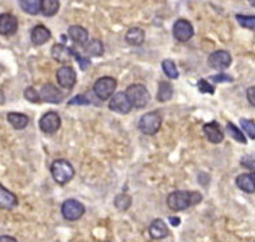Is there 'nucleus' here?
Segmentation results:
<instances>
[{
	"label": "nucleus",
	"instance_id": "1",
	"mask_svg": "<svg viewBox=\"0 0 255 242\" xmlns=\"http://www.w3.org/2000/svg\"><path fill=\"white\" fill-rule=\"evenodd\" d=\"M202 202V195L200 192L191 191H174L167 198V206L172 211H183L191 206H197Z\"/></svg>",
	"mask_w": 255,
	"mask_h": 242
},
{
	"label": "nucleus",
	"instance_id": "2",
	"mask_svg": "<svg viewBox=\"0 0 255 242\" xmlns=\"http://www.w3.org/2000/svg\"><path fill=\"white\" fill-rule=\"evenodd\" d=\"M50 173L56 183L60 185H65L75 177V169L68 161L56 159L50 166Z\"/></svg>",
	"mask_w": 255,
	"mask_h": 242
},
{
	"label": "nucleus",
	"instance_id": "3",
	"mask_svg": "<svg viewBox=\"0 0 255 242\" xmlns=\"http://www.w3.org/2000/svg\"><path fill=\"white\" fill-rule=\"evenodd\" d=\"M162 123L163 119L159 112H148V113L142 114L141 119L138 121V129L144 135L152 136V135L159 132Z\"/></svg>",
	"mask_w": 255,
	"mask_h": 242
},
{
	"label": "nucleus",
	"instance_id": "4",
	"mask_svg": "<svg viewBox=\"0 0 255 242\" xmlns=\"http://www.w3.org/2000/svg\"><path fill=\"white\" fill-rule=\"evenodd\" d=\"M125 93H127L129 101L132 102L133 108L137 109L147 106V104L149 102V98H151L149 91H148L144 84H130Z\"/></svg>",
	"mask_w": 255,
	"mask_h": 242
},
{
	"label": "nucleus",
	"instance_id": "5",
	"mask_svg": "<svg viewBox=\"0 0 255 242\" xmlns=\"http://www.w3.org/2000/svg\"><path fill=\"white\" fill-rule=\"evenodd\" d=\"M117 89V80L112 76H102L94 83V93L102 101L112 98Z\"/></svg>",
	"mask_w": 255,
	"mask_h": 242
},
{
	"label": "nucleus",
	"instance_id": "6",
	"mask_svg": "<svg viewBox=\"0 0 255 242\" xmlns=\"http://www.w3.org/2000/svg\"><path fill=\"white\" fill-rule=\"evenodd\" d=\"M84 213H86V207L80 202L75 200V199L65 200L63 203V206H61V214H63V217L67 221H71V222L79 221L80 218L83 217Z\"/></svg>",
	"mask_w": 255,
	"mask_h": 242
},
{
	"label": "nucleus",
	"instance_id": "7",
	"mask_svg": "<svg viewBox=\"0 0 255 242\" xmlns=\"http://www.w3.org/2000/svg\"><path fill=\"white\" fill-rule=\"evenodd\" d=\"M109 108L118 114H128L133 108V105L128 98L127 93H117L109 101Z\"/></svg>",
	"mask_w": 255,
	"mask_h": 242
},
{
	"label": "nucleus",
	"instance_id": "8",
	"mask_svg": "<svg viewBox=\"0 0 255 242\" xmlns=\"http://www.w3.org/2000/svg\"><path fill=\"white\" fill-rule=\"evenodd\" d=\"M172 35H174L175 40L181 41V42H186L194 35L193 25L186 19H178L174 23V27H172Z\"/></svg>",
	"mask_w": 255,
	"mask_h": 242
},
{
	"label": "nucleus",
	"instance_id": "9",
	"mask_svg": "<svg viewBox=\"0 0 255 242\" xmlns=\"http://www.w3.org/2000/svg\"><path fill=\"white\" fill-rule=\"evenodd\" d=\"M56 78H57L60 86L65 90H72L76 84V72L72 67H68V65L60 67L57 69Z\"/></svg>",
	"mask_w": 255,
	"mask_h": 242
},
{
	"label": "nucleus",
	"instance_id": "10",
	"mask_svg": "<svg viewBox=\"0 0 255 242\" xmlns=\"http://www.w3.org/2000/svg\"><path fill=\"white\" fill-rule=\"evenodd\" d=\"M231 63H232V57L227 50H216L209 54V57H208V64L211 65V68L217 69V71L227 69Z\"/></svg>",
	"mask_w": 255,
	"mask_h": 242
},
{
	"label": "nucleus",
	"instance_id": "11",
	"mask_svg": "<svg viewBox=\"0 0 255 242\" xmlns=\"http://www.w3.org/2000/svg\"><path fill=\"white\" fill-rule=\"evenodd\" d=\"M61 127V119L56 112H48L39 120V128L44 134H54Z\"/></svg>",
	"mask_w": 255,
	"mask_h": 242
},
{
	"label": "nucleus",
	"instance_id": "12",
	"mask_svg": "<svg viewBox=\"0 0 255 242\" xmlns=\"http://www.w3.org/2000/svg\"><path fill=\"white\" fill-rule=\"evenodd\" d=\"M39 94H41V98L44 99L45 102H49V104H60V102H63L64 99L63 93L56 86L50 83L44 84L39 90Z\"/></svg>",
	"mask_w": 255,
	"mask_h": 242
},
{
	"label": "nucleus",
	"instance_id": "13",
	"mask_svg": "<svg viewBox=\"0 0 255 242\" xmlns=\"http://www.w3.org/2000/svg\"><path fill=\"white\" fill-rule=\"evenodd\" d=\"M204 134L211 143L219 144L224 140V134L221 131L220 124L217 121H211V123L205 124L204 125Z\"/></svg>",
	"mask_w": 255,
	"mask_h": 242
},
{
	"label": "nucleus",
	"instance_id": "14",
	"mask_svg": "<svg viewBox=\"0 0 255 242\" xmlns=\"http://www.w3.org/2000/svg\"><path fill=\"white\" fill-rule=\"evenodd\" d=\"M18 30V19L11 14L0 15V33L3 35L15 34Z\"/></svg>",
	"mask_w": 255,
	"mask_h": 242
},
{
	"label": "nucleus",
	"instance_id": "15",
	"mask_svg": "<svg viewBox=\"0 0 255 242\" xmlns=\"http://www.w3.org/2000/svg\"><path fill=\"white\" fill-rule=\"evenodd\" d=\"M30 37H31V42L34 45H37V46H39V45L46 44V42L50 40L52 34H50V30L48 29V27H45V26L42 25H38L35 26V27H33Z\"/></svg>",
	"mask_w": 255,
	"mask_h": 242
},
{
	"label": "nucleus",
	"instance_id": "16",
	"mask_svg": "<svg viewBox=\"0 0 255 242\" xmlns=\"http://www.w3.org/2000/svg\"><path fill=\"white\" fill-rule=\"evenodd\" d=\"M168 228L163 219H155L149 225V236L152 240H164L168 236Z\"/></svg>",
	"mask_w": 255,
	"mask_h": 242
},
{
	"label": "nucleus",
	"instance_id": "17",
	"mask_svg": "<svg viewBox=\"0 0 255 242\" xmlns=\"http://www.w3.org/2000/svg\"><path fill=\"white\" fill-rule=\"evenodd\" d=\"M0 206L4 210H12L18 206V199L14 193L5 188L4 185H0Z\"/></svg>",
	"mask_w": 255,
	"mask_h": 242
},
{
	"label": "nucleus",
	"instance_id": "18",
	"mask_svg": "<svg viewBox=\"0 0 255 242\" xmlns=\"http://www.w3.org/2000/svg\"><path fill=\"white\" fill-rule=\"evenodd\" d=\"M52 57L59 63H68L72 57V48L63 44H56L52 46Z\"/></svg>",
	"mask_w": 255,
	"mask_h": 242
},
{
	"label": "nucleus",
	"instance_id": "19",
	"mask_svg": "<svg viewBox=\"0 0 255 242\" xmlns=\"http://www.w3.org/2000/svg\"><path fill=\"white\" fill-rule=\"evenodd\" d=\"M68 34L71 37V40L75 41L79 45H84L86 42H89V31L84 27H82V26H71L68 29Z\"/></svg>",
	"mask_w": 255,
	"mask_h": 242
},
{
	"label": "nucleus",
	"instance_id": "20",
	"mask_svg": "<svg viewBox=\"0 0 255 242\" xmlns=\"http://www.w3.org/2000/svg\"><path fill=\"white\" fill-rule=\"evenodd\" d=\"M125 40L128 44L133 45V46H140L145 40V33L140 27H130L125 34Z\"/></svg>",
	"mask_w": 255,
	"mask_h": 242
},
{
	"label": "nucleus",
	"instance_id": "21",
	"mask_svg": "<svg viewBox=\"0 0 255 242\" xmlns=\"http://www.w3.org/2000/svg\"><path fill=\"white\" fill-rule=\"evenodd\" d=\"M236 185L246 193L255 192V181L251 174H241L236 177Z\"/></svg>",
	"mask_w": 255,
	"mask_h": 242
},
{
	"label": "nucleus",
	"instance_id": "22",
	"mask_svg": "<svg viewBox=\"0 0 255 242\" xmlns=\"http://www.w3.org/2000/svg\"><path fill=\"white\" fill-rule=\"evenodd\" d=\"M7 120L11 124V127L16 131L25 129L29 125V117L26 114L22 113H8L7 114Z\"/></svg>",
	"mask_w": 255,
	"mask_h": 242
},
{
	"label": "nucleus",
	"instance_id": "23",
	"mask_svg": "<svg viewBox=\"0 0 255 242\" xmlns=\"http://www.w3.org/2000/svg\"><path fill=\"white\" fill-rule=\"evenodd\" d=\"M174 94V89H172V84L170 82L162 80L159 83V89H157V101L159 102H168L172 98Z\"/></svg>",
	"mask_w": 255,
	"mask_h": 242
},
{
	"label": "nucleus",
	"instance_id": "24",
	"mask_svg": "<svg viewBox=\"0 0 255 242\" xmlns=\"http://www.w3.org/2000/svg\"><path fill=\"white\" fill-rule=\"evenodd\" d=\"M41 3L42 0H19L22 10L29 15H37L41 12Z\"/></svg>",
	"mask_w": 255,
	"mask_h": 242
},
{
	"label": "nucleus",
	"instance_id": "25",
	"mask_svg": "<svg viewBox=\"0 0 255 242\" xmlns=\"http://www.w3.org/2000/svg\"><path fill=\"white\" fill-rule=\"evenodd\" d=\"M60 1L59 0H42L41 3V12L45 16H53L59 12Z\"/></svg>",
	"mask_w": 255,
	"mask_h": 242
},
{
	"label": "nucleus",
	"instance_id": "26",
	"mask_svg": "<svg viewBox=\"0 0 255 242\" xmlns=\"http://www.w3.org/2000/svg\"><path fill=\"white\" fill-rule=\"evenodd\" d=\"M103 44L99 40H93L87 42V45L84 46V52L89 54V56H94V57H98L103 54Z\"/></svg>",
	"mask_w": 255,
	"mask_h": 242
},
{
	"label": "nucleus",
	"instance_id": "27",
	"mask_svg": "<svg viewBox=\"0 0 255 242\" xmlns=\"http://www.w3.org/2000/svg\"><path fill=\"white\" fill-rule=\"evenodd\" d=\"M162 69L163 72H164L170 79H178V78H179V71H178L177 65H175V63H174L172 60H163Z\"/></svg>",
	"mask_w": 255,
	"mask_h": 242
},
{
	"label": "nucleus",
	"instance_id": "28",
	"mask_svg": "<svg viewBox=\"0 0 255 242\" xmlns=\"http://www.w3.org/2000/svg\"><path fill=\"white\" fill-rule=\"evenodd\" d=\"M114 206L120 211H127L128 208L132 206V198L127 193H120L114 199Z\"/></svg>",
	"mask_w": 255,
	"mask_h": 242
},
{
	"label": "nucleus",
	"instance_id": "29",
	"mask_svg": "<svg viewBox=\"0 0 255 242\" xmlns=\"http://www.w3.org/2000/svg\"><path fill=\"white\" fill-rule=\"evenodd\" d=\"M227 132H228V135H230L231 138L235 139L236 142H239V143L242 144L247 143V140H246L243 132H242L241 129L238 128L236 125H234L232 123L227 124Z\"/></svg>",
	"mask_w": 255,
	"mask_h": 242
},
{
	"label": "nucleus",
	"instance_id": "30",
	"mask_svg": "<svg viewBox=\"0 0 255 242\" xmlns=\"http://www.w3.org/2000/svg\"><path fill=\"white\" fill-rule=\"evenodd\" d=\"M236 20L245 29L255 30V15H236Z\"/></svg>",
	"mask_w": 255,
	"mask_h": 242
},
{
	"label": "nucleus",
	"instance_id": "31",
	"mask_svg": "<svg viewBox=\"0 0 255 242\" xmlns=\"http://www.w3.org/2000/svg\"><path fill=\"white\" fill-rule=\"evenodd\" d=\"M241 125H242V129H243L246 134H247V136L254 140L255 139V123L254 121H253V120L242 119Z\"/></svg>",
	"mask_w": 255,
	"mask_h": 242
},
{
	"label": "nucleus",
	"instance_id": "32",
	"mask_svg": "<svg viewBox=\"0 0 255 242\" xmlns=\"http://www.w3.org/2000/svg\"><path fill=\"white\" fill-rule=\"evenodd\" d=\"M23 94H25V98L27 99L29 102H33V104H37V102H39V101L42 99L41 98V94H39L34 87H27Z\"/></svg>",
	"mask_w": 255,
	"mask_h": 242
},
{
	"label": "nucleus",
	"instance_id": "33",
	"mask_svg": "<svg viewBox=\"0 0 255 242\" xmlns=\"http://www.w3.org/2000/svg\"><path fill=\"white\" fill-rule=\"evenodd\" d=\"M72 56H74L75 59L78 60L79 65H80V68L83 69V71H86V69L89 68L90 65H91V60L87 59V56L86 57H83L82 54L79 53V52H76V50L72 49Z\"/></svg>",
	"mask_w": 255,
	"mask_h": 242
},
{
	"label": "nucleus",
	"instance_id": "34",
	"mask_svg": "<svg viewBox=\"0 0 255 242\" xmlns=\"http://www.w3.org/2000/svg\"><path fill=\"white\" fill-rule=\"evenodd\" d=\"M197 87L201 93H205V94H215V86H212L209 82H206L205 79H200L198 83H197Z\"/></svg>",
	"mask_w": 255,
	"mask_h": 242
},
{
	"label": "nucleus",
	"instance_id": "35",
	"mask_svg": "<svg viewBox=\"0 0 255 242\" xmlns=\"http://www.w3.org/2000/svg\"><path fill=\"white\" fill-rule=\"evenodd\" d=\"M89 104H90L89 98L82 94L75 95L74 98L69 99L68 101V105H76V106H86V105H89Z\"/></svg>",
	"mask_w": 255,
	"mask_h": 242
},
{
	"label": "nucleus",
	"instance_id": "36",
	"mask_svg": "<svg viewBox=\"0 0 255 242\" xmlns=\"http://www.w3.org/2000/svg\"><path fill=\"white\" fill-rule=\"evenodd\" d=\"M242 166L246 169H249L251 172H255V157L253 155H247L242 158Z\"/></svg>",
	"mask_w": 255,
	"mask_h": 242
},
{
	"label": "nucleus",
	"instance_id": "37",
	"mask_svg": "<svg viewBox=\"0 0 255 242\" xmlns=\"http://www.w3.org/2000/svg\"><path fill=\"white\" fill-rule=\"evenodd\" d=\"M212 82H215V83H221V82H232L234 78H231L227 74H217L211 76Z\"/></svg>",
	"mask_w": 255,
	"mask_h": 242
},
{
	"label": "nucleus",
	"instance_id": "38",
	"mask_svg": "<svg viewBox=\"0 0 255 242\" xmlns=\"http://www.w3.org/2000/svg\"><path fill=\"white\" fill-rule=\"evenodd\" d=\"M246 95H247L249 102H250L253 106H255V86H253V87H250V89H247V91H246Z\"/></svg>",
	"mask_w": 255,
	"mask_h": 242
},
{
	"label": "nucleus",
	"instance_id": "39",
	"mask_svg": "<svg viewBox=\"0 0 255 242\" xmlns=\"http://www.w3.org/2000/svg\"><path fill=\"white\" fill-rule=\"evenodd\" d=\"M0 241H16V240H15L14 237H8V236H1V237H0Z\"/></svg>",
	"mask_w": 255,
	"mask_h": 242
},
{
	"label": "nucleus",
	"instance_id": "40",
	"mask_svg": "<svg viewBox=\"0 0 255 242\" xmlns=\"http://www.w3.org/2000/svg\"><path fill=\"white\" fill-rule=\"evenodd\" d=\"M170 223H171V225H174V226H178V225L181 223V221H179L178 218H170Z\"/></svg>",
	"mask_w": 255,
	"mask_h": 242
},
{
	"label": "nucleus",
	"instance_id": "41",
	"mask_svg": "<svg viewBox=\"0 0 255 242\" xmlns=\"http://www.w3.org/2000/svg\"><path fill=\"white\" fill-rule=\"evenodd\" d=\"M249 3H250L253 7H255V0H249Z\"/></svg>",
	"mask_w": 255,
	"mask_h": 242
},
{
	"label": "nucleus",
	"instance_id": "42",
	"mask_svg": "<svg viewBox=\"0 0 255 242\" xmlns=\"http://www.w3.org/2000/svg\"><path fill=\"white\" fill-rule=\"evenodd\" d=\"M251 176H253V178H254V181H255V172H253V173H251Z\"/></svg>",
	"mask_w": 255,
	"mask_h": 242
}]
</instances>
